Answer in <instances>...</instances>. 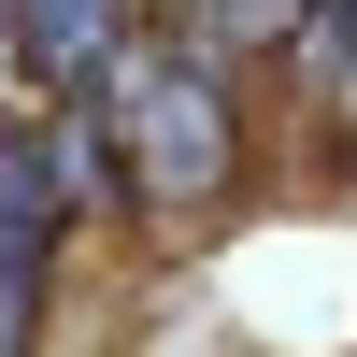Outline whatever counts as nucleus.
<instances>
[{
    "label": "nucleus",
    "instance_id": "nucleus-1",
    "mask_svg": "<svg viewBox=\"0 0 357 357\" xmlns=\"http://www.w3.org/2000/svg\"><path fill=\"white\" fill-rule=\"evenodd\" d=\"M114 143H129V186L158 200V215L229 200V172H243V100H229V57H186V43H172L158 72H129Z\"/></svg>",
    "mask_w": 357,
    "mask_h": 357
},
{
    "label": "nucleus",
    "instance_id": "nucleus-2",
    "mask_svg": "<svg viewBox=\"0 0 357 357\" xmlns=\"http://www.w3.org/2000/svg\"><path fill=\"white\" fill-rule=\"evenodd\" d=\"M29 314H43V272H0V357H29Z\"/></svg>",
    "mask_w": 357,
    "mask_h": 357
}]
</instances>
